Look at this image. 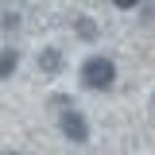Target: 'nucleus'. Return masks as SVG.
Returning <instances> with one entry per match:
<instances>
[{
  "mask_svg": "<svg viewBox=\"0 0 155 155\" xmlns=\"http://www.w3.org/2000/svg\"><path fill=\"white\" fill-rule=\"evenodd\" d=\"M113 81H116V66H113V58H105V54H93V58H85L81 62V85L85 89H113Z\"/></svg>",
  "mask_w": 155,
  "mask_h": 155,
  "instance_id": "nucleus-1",
  "label": "nucleus"
},
{
  "mask_svg": "<svg viewBox=\"0 0 155 155\" xmlns=\"http://www.w3.org/2000/svg\"><path fill=\"white\" fill-rule=\"evenodd\" d=\"M58 128H62V136H66L70 143H85V140H89V120L78 113V109H62Z\"/></svg>",
  "mask_w": 155,
  "mask_h": 155,
  "instance_id": "nucleus-2",
  "label": "nucleus"
},
{
  "mask_svg": "<svg viewBox=\"0 0 155 155\" xmlns=\"http://www.w3.org/2000/svg\"><path fill=\"white\" fill-rule=\"evenodd\" d=\"M39 70H43V74H62V51H58V47H43V51H39Z\"/></svg>",
  "mask_w": 155,
  "mask_h": 155,
  "instance_id": "nucleus-3",
  "label": "nucleus"
},
{
  "mask_svg": "<svg viewBox=\"0 0 155 155\" xmlns=\"http://www.w3.org/2000/svg\"><path fill=\"white\" fill-rule=\"evenodd\" d=\"M16 66H19V51L16 47H4V51H0V78H12Z\"/></svg>",
  "mask_w": 155,
  "mask_h": 155,
  "instance_id": "nucleus-4",
  "label": "nucleus"
},
{
  "mask_svg": "<svg viewBox=\"0 0 155 155\" xmlns=\"http://www.w3.org/2000/svg\"><path fill=\"white\" fill-rule=\"evenodd\" d=\"M78 35L81 39H97V23L93 19H78Z\"/></svg>",
  "mask_w": 155,
  "mask_h": 155,
  "instance_id": "nucleus-5",
  "label": "nucleus"
},
{
  "mask_svg": "<svg viewBox=\"0 0 155 155\" xmlns=\"http://www.w3.org/2000/svg\"><path fill=\"white\" fill-rule=\"evenodd\" d=\"M4 27H8V31H12V27H19V16H16V12H4Z\"/></svg>",
  "mask_w": 155,
  "mask_h": 155,
  "instance_id": "nucleus-6",
  "label": "nucleus"
}]
</instances>
